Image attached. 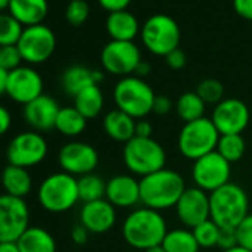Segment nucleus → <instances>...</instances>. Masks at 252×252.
<instances>
[{
    "label": "nucleus",
    "mask_w": 252,
    "mask_h": 252,
    "mask_svg": "<svg viewBox=\"0 0 252 252\" xmlns=\"http://www.w3.org/2000/svg\"><path fill=\"white\" fill-rule=\"evenodd\" d=\"M165 217L152 208H137L126 215L122 224V236L134 249L146 251L160 245L168 233Z\"/></svg>",
    "instance_id": "f257e3e1"
},
{
    "label": "nucleus",
    "mask_w": 252,
    "mask_h": 252,
    "mask_svg": "<svg viewBox=\"0 0 252 252\" xmlns=\"http://www.w3.org/2000/svg\"><path fill=\"white\" fill-rule=\"evenodd\" d=\"M186 189V181L181 174L163 168L140 180L141 203L159 212L175 208Z\"/></svg>",
    "instance_id": "f03ea898"
},
{
    "label": "nucleus",
    "mask_w": 252,
    "mask_h": 252,
    "mask_svg": "<svg viewBox=\"0 0 252 252\" xmlns=\"http://www.w3.org/2000/svg\"><path fill=\"white\" fill-rule=\"evenodd\" d=\"M211 220L220 228H237L249 214L246 191L234 183H228L209 194Z\"/></svg>",
    "instance_id": "7ed1b4c3"
},
{
    "label": "nucleus",
    "mask_w": 252,
    "mask_h": 252,
    "mask_svg": "<svg viewBox=\"0 0 252 252\" xmlns=\"http://www.w3.org/2000/svg\"><path fill=\"white\" fill-rule=\"evenodd\" d=\"M155 98L156 94L153 88L144 79L137 76L122 77L113 89L116 108L129 114L135 120L144 119L153 113Z\"/></svg>",
    "instance_id": "20e7f679"
},
{
    "label": "nucleus",
    "mask_w": 252,
    "mask_h": 252,
    "mask_svg": "<svg viewBox=\"0 0 252 252\" xmlns=\"http://www.w3.org/2000/svg\"><path fill=\"white\" fill-rule=\"evenodd\" d=\"M123 163L132 175L144 178L166 168V152L153 138L134 137L123 144Z\"/></svg>",
    "instance_id": "39448f33"
},
{
    "label": "nucleus",
    "mask_w": 252,
    "mask_h": 252,
    "mask_svg": "<svg viewBox=\"0 0 252 252\" xmlns=\"http://www.w3.org/2000/svg\"><path fill=\"white\" fill-rule=\"evenodd\" d=\"M220 132L215 128L211 119L202 117L184 126L178 135V149L180 153L189 160H197L217 150L220 141Z\"/></svg>",
    "instance_id": "423d86ee"
},
{
    "label": "nucleus",
    "mask_w": 252,
    "mask_h": 252,
    "mask_svg": "<svg viewBox=\"0 0 252 252\" xmlns=\"http://www.w3.org/2000/svg\"><path fill=\"white\" fill-rule=\"evenodd\" d=\"M42 208L49 212L61 214L70 211L80 200L77 178L67 172H55L46 177L37 191Z\"/></svg>",
    "instance_id": "0eeeda50"
},
{
    "label": "nucleus",
    "mask_w": 252,
    "mask_h": 252,
    "mask_svg": "<svg viewBox=\"0 0 252 252\" xmlns=\"http://www.w3.org/2000/svg\"><path fill=\"white\" fill-rule=\"evenodd\" d=\"M140 34L144 46L155 55L166 57L169 52L180 48V26L172 17L166 14H156L147 18L141 26Z\"/></svg>",
    "instance_id": "6e6552de"
},
{
    "label": "nucleus",
    "mask_w": 252,
    "mask_h": 252,
    "mask_svg": "<svg viewBox=\"0 0 252 252\" xmlns=\"http://www.w3.org/2000/svg\"><path fill=\"white\" fill-rule=\"evenodd\" d=\"M141 61V51L134 42L110 40L101 51L102 68L120 79L134 76Z\"/></svg>",
    "instance_id": "1a4fd4ad"
},
{
    "label": "nucleus",
    "mask_w": 252,
    "mask_h": 252,
    "mask_svg": "<svg viewBox=\"0 0 252 252\" xmlns=\"http://www.w3.org/2000/svg\"><path fill=\"white\" fill-rule=\"evenodd\" d=\"M231 163H228L220 153L212 152L193 162L191 180L196 187L206 193H212L230 183Z\"/></svg>",
    "instance_id": "9d476101"
},
{
    "label": "nucleus",
    "mask_w": 252,
    "mask_h": 252,
    "mask_svg": "<svg viewBox=\"0 0 252 252\" xmlns=\"http://www.w3.org/2000/svg\"><path fill=\"white\" fill-rule=\"evenodd\" d=\"M30 227V211L24 199L0 196V242H18Z\"/></svg>",
    "instance_id": "9b49d317"
},
{
    "label": "nucleus",
    "mask_w": 252,
    "mask_h": 252,
    "mask_svg": "<svg viewBox=\"0 0 252 252\" xmlns=\"http://www.w3.org/2000/svg\"><path fill=\"white\" fill-rule=\"evenodd\" d=\"M23 61L29 64H42L48 61L57 48L55 33L45 24L26 27L17 43Z\"/></svg>",
    "instance_id": "f8f14e48"
},
{
    "label": "nucleus",
    "mask_w": 252,
    "mask_h": 252,
    "mask_svg": "<svg viewBox=\"0 0 252 252\" xmlns=\"http://www.w3.org/2000/svg\"><path fill=\"white\" fill-rule=\"evenodd\" d=\"M48 155V143L39 132H23L9 143L6 158L9 165L20 168H32L45 160Z\"/></svg>",
    "instance_id": "ddd939ff"
},
{
    "label": "nucleus",
    "mask_w": 252,
    "mask_h": 252,
    "mask_svg": "<svg viewBox=\"0 0 252 252\" xmlns=\"http://www.w3.org/2000/svg\"><path fill=\"white\" fill-rule=\"evenodd\" d=\"M249 119L251 113L248 105L237 98H224L214 105L211 117L220 135L242 134L248 128Z\"/></svg>",
    "instance_id": "4468645a"
},
{
    "label": "nucleus",
    "mask_w": 252,
    "mask_h": 252,
    "mask_svg": "<svg viewBox=\"0 0 252 252\" xmlns=\"http://www.w3.org/2000/svg\"><path fill=\"white\" fill-rule=\"evenodd\" d=\"M98 162L99 156L96 149L83 141L67 143L58 153V163L63 172H67L73 177L92 174L98 166Z\"/></svg>",
    "instance_id": "2eb2a0df"
},
{
    "label": "nucleus",
    "mask_w": 252,
    "mask_h": 252,
    "mask_svg": "<svg viewBox=\"0 0 252 252\" xmlns=\"http://www.w3.org/2000/svg\"><path fill=\"white\" fill-rule=\"evenodd\" d=\"M6 94L12 101L27 105L33 99L43 95V79L34 68L21 65L9 71Z\"/></svg>",
    "instance_id": "dca6fc26"
},
{
    "label": "nucleus",
    "mask_w": 252,
    "mask_h": 252,
    "mask_svg": "<svg viewBox=\"0 0 252 252\" xmlns=\"http://www.w3.org/2000/svg\"><path fill=\"white\" fill-rule=\"evenodd\" d=\"M175 214L184 227L193 230L196 225L211 218L209 193L200 190L196 186L187 187L175 205Z\"/></svg>",
    "instance_id": "f3484780"
},
{
    "label": "nucleus",
    "mask_w": 252,
    "mask_h": 252,
    "mask_svg": "<svg viewBox=\"0 0 252 252\" xmlns=\"http://www.w3.org/2000/svg\"><path fill=\"white\" fill-rule=\"evenodd\" d=\"M105 199L117 209H129L141 202L140 180L131 174H119L107 181Z\"/></svg>",
    "instance_id": "a211bd4d"
},
{
    "label": "nucleus",
    "mask_w": 252,
    "mask_h": 252,
    "mask_svg": "<svg viewBox=\"0 0 252 252\" xmlns=\"http://www.w3.org/2000/svg\"><path fill=\"white\" fill-rule=\"evenodd\" d=\"M116 221V208L107 199L83 203L80 209V224L85 225L89 230V233H107L114 227Z\"/></svg>",
    "instance_id": "6ab92c4d"
},
{
    "label": "nucleus",
    "mask_w": 252,
    "mask_h": 252,
    "mask_svg": "<svg viewBox=\"0 0 252 252\" xmlns=\"http://www.w3.org/2000/svg\"><path fill=\"white\" fill-rule=\"evenodd\" d=\"M61 107L49 95H40L24 105V119L36 131H49L55 128V122Z\"/></svg>",
    "instance_id": "aec40b11"
},
{
    "label": "nucleus",
    "mask_w": 252,
    "mask_h": 252,
    "mask_svg": "<svg viewBox=\"0 0 252 252\" xmlns=\"http://www.w3.org/2000/svg\"><path fill=\"white\" fill-rule=\"evenodd\" d=\"M105 30L111 40L134 42V39L141 33V26L132 12L125 9L108 14L105 21Z\"/></svg>",
    "instance_id": "412c9836"
},
{
    "label": "nucleus",
    "mask_w": 252,
    "mask_h": 252,
    "mask_svg": "<svg viewBox=\"0 0 252 252\" xmlns=\"http://www.w3.org/2000/svg\"><path fill=\"white\" fill-rule=\"evenodd\" d=\"M102 79L104 73L101 70H91L83 65H71L63 73L61 85L64 92L74 98L86 88L92 85H99Z\"/></svg>",
    "instance_id": "4be33fe9"
},
{
    "label": "nucleus",
    "mask_w": 252,
    "mask_h": 252,
    "mask_svg": "<svg viewBox=\"0 0 252 252\" xmlns=\"http://www.w3.org/2000/svg\"><path fill=\"white\" fill-rule=\"evenodd\" d=\"M135 123L137 120L134 117L120 111L119 108H114L104 116L102 129L113 141L126 144L135 137Z\"/></svg>",
    "instance_id": "5701e85b"
},
{
    "label": "nucleus",
    "mask_w": 252,
    "mask_h": 252,
    "mask_svg": "<svg viewBox=\"0 0 252 252\" xmlns=\"http://www.w3.org/2000/svg\"><path fill=\"white\" fill-rule=\"evenodd\" d=\"M48 11V0H11L9 5V14L26 27L43 24Z\"/></svg>",
    "instance_id": "b1692460"
},
{
    "label": "nucleus",
    "mask_w": 252,
    "mask_h": 252,
    "mask_svg": "<svg viewBox=\"0 0 252 252\" xmlns=\"http://www.w3.org/2000/svg\"><path fill=\"white\" fill-rule=\"evenodd\" d=\"M2 186L6 194L24 199L33 187V178L26 168L8 165L2 172Z\"/></svg>",
    "instance_id": "393cba45"
},
{
    "label": "nucleus",
    "mask_w": 252,
    "mask_h": 252,
    "mask_svg": "<svg viewBox=\"0 0 252 252\" xmlns=\"http://www.w3.org/2000/svg\"><path fill=\"white\" fill-rule=\"evenodd\" d=\"M17 243L21 252H57L54 236L43 227L37 225H30Z\"/></svg>",
    "instance_id": "a878e982"
},
{
    "label": "nucleus",
    "mask_w": 252,
    "mask_h": 252,
    "mask_svg": "<svg viewBox=\"0 0 252 252\" xmlns=\"http://www.w3.org/2000/svg\"><path fill=\"white\" fill-rule=\"evenodd\" d=\"M86 122L88 119L74 105L61 107L55 122V129L64 137H79L86 129Z\"/></svg>",
    "instance_id": "bb28decb"
},
{
    "label": "nucleus",
    "mask_w": 252,
    "mask_h": 252,
    "mask_svg": "<svg viewBox=\"0 0 252 252\" xmlns=\"http://www.w3.org/2000/svg\"><path fill=\"white\" fill-rule=\"evenodd\" d=\"M74 107L88 120L95 119L104 108V95L99 85H92L74 96Z\"/></svg>",
    "instance_id": "cd10ccee"
},
{
    "label": "nucleus",
    "mask_w": 252,
    "mask_h": 252,
    "mask_svg": "<svg viewBox=\"0 0 252 252\" xmlns=\"http://www.w3.org/2000/svg\"><path fill=\"white\" fill-rule=\"evenodd\" d=\"M166 252H199L200 246L190 228L169 230L162 242Z\"/></svg>",
    "instance_id": "c85d7f7f"
},
{
    "label": "nucleus",
    "mask_w": 252,
    "mask_h": 252,
    "mask_svg": "<svg viewBox=\"0 0 252 252\" xmlns=\"http://www.w3.org/2000/svg\"><path fill=\"white\" fill-rule=\"evenodd\" d=\"M174 108H175L177 116L184 123H189V122L205 117L206 104L194 91V92H184L183 95H180Z\"/></svg>",
    "instance_id": "c756f323"
},
{
    "label": "nucleus",
    "mask_w": 252,
    "mask_h": 252,
    "mask_svg": "<svg viewBox=\"0 0 252 252\" xmlns=\"http://www.w3.org/2000/svg\"><path fill=\"white\" fill-rule=\"evenodd\" d=\"M77 187H79V197L83 203L105 199L107 183L94 172L77 178Z\"/></svg>",
    "instance_id": "7c9ffc66"
},
{
    "label": "nucleus",
    "mask_w": 252,
    "mask_h": 252,
    "mask_svg": "<svg viewBox=\"0 0 252 252\" xmlns=\"http://www.w3.org/2000/svg\"><path fill=\"white\" fill-rule=\"evenodd\" d=\"M246 150L245 140L242 134H230V135H221L218 146H217V153H220L228 163L239 162Z\"/></svg>",
    "instance_id": "2f4dec72"
},
{
    "label": "nucleus",
    "mask_w": 252,
    "mask_h": 252,
    "mask_svg": "<svg viewBox=\"0 0 252 252\" xmlns=\"http://www.w3.org/2000/svg\"><path fill=\"white\" fill-rule=\"evenodd\" d=\"M24 29L11 14L0 12V46L17 45Z\"/></svg>",
    "instance_id": "473e14b6"
},
{
    "label": "nucleus",
    "mask_w": 252,
    "mask_h": 252,
    "mask_svg": "<svg viewBox=\"0 0 252 252\" xmlns=\"http://www.w3.org/2000/svg\"><path fill=\"white\" fill-rule=\"evenodd\" d=\"M191 231H193L200 248H214L218 243L221 228L209 218V220L200 222L199 225H196Z\"/></svg>",
    "instance_id": "72a5a7b5"
},
{
    "label": "nucleus",
    "mask_w": 252,
    "mask_h": 252,
    "mask_svg": "<svg viewBox=\"0 0 252 252\" xmlns=\"http://www.w3.org/2000/svg\"><path fill=\"white\" fill-rule=\"evenodd\" d=\"M196 94L202 98L205 104L217 105L224 99V86L215 79H205L197 85Z\"/></svg>",
    "instance_id": "f704fd0d"
},
{
    "label": "nucleus",
    "mask_w": 252,
    "mask_h": 252,
    "mask_svg": "<svg viewBox=\"0 0 252 252\" xmlns=\"http://www.w3.org/2000/svg\"><path fill=\"white\" fill-rule=\"evenodd\" d=\"M65 18L74 27L85 24L86 20L89 18V5L86 0H73V2H68L65 9Z\"/></svg>",
    "instance_id": "c9c22d12"
},
{
    "label": "nucleus",
    "mask_w": 252,
    "mask_h": 252,
    "mask_svg": "<svg viewBox=\"0 0 252 252\" xmlns=\"http://www.w3.org/2000/svg\"><path fill=\"white\" fill-rule=\"evenodd\" d=\"M23 57L20 54V49L17 45L9 46H0V67L6 70L8 73L21 67Z\"/></svg>",
    "instance_id": "e433bc0d"
},
{
    "label": "nucleus",
    "mask_w": 252,
    "mask_h": 252,
    "mask_svg": "<svg viewBox=\"0 0 252 252\" xmlns=\"http://www.w3.org/2000/svg\"><path fill=\"white\" fill-rule=\"evenodd\" d=\"M237 245L252 251V212H249L236 228Z\"/></svg>",
    "instance_id": "4c0bfd02"
},
{
    "label": "nucleus",
    "mask_w": 252,
    "mask_h": 252,
    "mask_svg": "<svg viewBox=\"0 0 252 252\" xmlns=\"http://www.w3.org/2000/svg\"><path fill=\"white\" fill-rule=\"evenodd\" d=\"M217 246L221 248L222 251H227V249H231V248L237 246L236 228H221Z\"/></svg>",
    "instance_id": "58836bf2"
},
{
    "label": "nucleus",
    "mask_w": 252,
    "mask_h": 252,
    "mask_svg": "<svg viewBox=\"0 0 252 252\" xmlns=\"http://www.w3.org/2000/svg\"><path fill=\"white\" fill-rule=\"evenodd\" d=\"M165 61L172 70H181L187 64V55L183 49L177 48L165 57Z\"/></svg>",
    "instance_id": "ea45409f"
},
{
    "label": "nucleus",
    "mask_w": 252,
    "mask_h": 252,
    "mask_svg": "<svg viewBox=\"0 0 252 252\" xmlns=\"http://www.w3.org/2000/svg\"><path fill=\"white\" fill-rule=\"evenodd\" d=\"M175 105L172 104L171 98H168L166 95H156L155 102H153V113L158 116H165L171 113Z\"/></svg>",
    "instance_id": "a19ab883"
},
{
    "label": "nucleus",
    "mask_w": 252,
    "mask_h": 252,
    "mask_svg": "<svg viewBox=\"0 0 252 252\" xmlns=\"http://www.w3.org/2000/svg\"><path fill=\"white\" fill-rule=\"evenodd\" d=\"M132 0H98V3L102 9H105L108 14L117 12V11H125L128 9Z\"/></svg>",
    "instance_id": "79ce46f5"
},
{
    "label": "nucleus",
    "mask_w": 252,
    "mask_h": 252,
    "mask_svg": "<svg viewBox=\"0 0 252 252\" xmlns=\"http://www.w3.org/2000/svg\"><path fill=\"white\" fill-rule=\"evenodd\" d=\"M233 9L243 20L252 21V0H233Z\"/></svg>",
    "instance_id": "37998d69"
},
{
    "label": "nucleus",
    "mask_w": 252,
    "mask_h": 252,
    "mask_svg": "<svg viewBox=\"0 0 252 252\" xmlns=\"http://www.w3.org/2000/svg\"><path fill=\"white\" fill-rule=\"evenodd\" d=\"M70 234H71V240L76 245H85L88 242V239H89V230L85 225H82L80 222L73 225Z\"/></svg>",
    "instance_id": "c03bdc74"
},
{
    "label": "nucleus",
    "mask_w": 252,
    "mask_h": 252,
    "mask_svg": "<svg viewBox=\"0 0 252 252\" xmlns=\"http://www.w3.org/2000/svg\"><path fill=\"white\" fill-rule=\"evenodd\" d=\"M153 134V125L146 120V119H140L135 123V137H141V138H152Z\"/></svg>",
    "instance_id": "a18cd8bd"
},
{
    "label": "nucleus",
    "mask_w": 252,
    "mask_h": 252,
    "mask_svg": "<svg viewBox=\"0 0 252 252\" xmlns=\"http://www.w3.org/2000/svg\"><path fill=\"white\" fill-rule=\"evenodd\" d=\"M11 123H12V116L9 110L3 105H0V137L5 135L9 131Z\"/></svg>",
    "instance_id": "49530a36"
},
{
    "label": "nucleus",
    "mask_w": 252,
    "mask_h": 252,
    "mask_svg": "<svg viewBox=\"0 0 252 252\" xmlns=\"http://www.w3.org/2000/svg\"><path fill=\"white\" fill-rule=\"evenodd\" d=\"M150 73H152V65H150L147 61H141V63L138 64V67H137V70H135L134 76L144 79V77H147Z\"/></svg>",
    "instance_id": "de8ad7c7"
},
{
    "label": "nucleus",
    "mask_w": 252,
    "mask_h": 252,
    "mask_svg": "<svg viewBox=\"0 0 252 252\" xmlns=\"http://www.w3.org/2000/svg\"><path fill=\"white\" fill-rule=\"evenodd\" d=\"M0 252H21L17 242H0Z\"/></svg>",
    "instance_id": "09e8293b"
},
{
    "label": "nucleus",
    "mask_w": 252,
    "mask_h": 252,
    "mask_svg": "<svg viewBox=\"0 0 252 252\" xmlns=\"http://www.w3.org/2000/svg\"><path fill=\"white\" fill-rule=\"evenodd\" d=\"M8 71L0 67V95L6 94V82H8Z\"/></svg>",
    "instance_id": "8fccbe9b"
},
{
    "label": "nucleus",
    "mask_w": 252,
    "mask_h": 252,
    "mask_svg": "<svg viewBox=\"0 0 252 252\" xmlns=\"http://www.w3.org/2000/svg\"><path fill=\"white\" fill-rule=\"evenodd\" d=\"M144 252H166V251L163 249V246H162V243H160V245H156V246H152V248L146 249Z\"/></svg>",
    "instance_id": "3c124183"
},
{
    "label": "nucleus",
    "mask_w": 252,
    "mask_h": 252,
    "mask_svg": "<svg viewBox=\"0 0 252 252\" xmlns=\"http://www.w3.org/2000/svg\"><path fill=\"white\" fill-rule=\"evenodd\" d=\"M222 252H252V251H249V249H245V248H242V246H234V248H231V249H227V251H222Z\"/></svg>",
    "instance_id": "603ef678"
},
{
    "label": "nucleus",
    "mask_w": 252,
    "mask_h": 252,
    "mask_svg": "<svg viewBox=\"0 0 252 252\" xmlns=\"http://www.w3.org/2000/svg\"><path fill=\"white\" fill-rule=\"evenodd\" d=\"M9 5H11V0H0V12L9 9Z\"/></svg>",
    "instance_id": "864d4df0"
},
{
    "label": "nucleus",
    "mask_w": 252,
    "mask_h": 252,
    "mask_svg": "<svg viewBox=\"0 0 252 252\" xmlns=\"http://www.w3.org/2000/svg\"><path fill=\"white\" fill-rule=\"evenodd\" d=\"M68 2H73V0H68Z\"/></svg>",
    "instance_id": "5fc2aeb1"
}]
</instances>
